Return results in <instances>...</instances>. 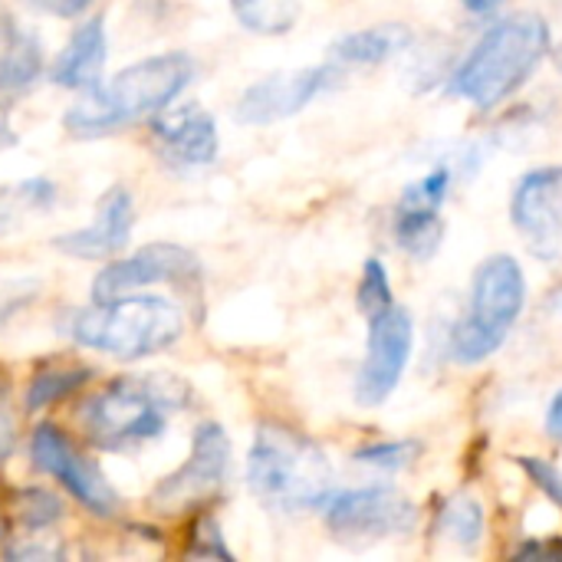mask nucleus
I'll list each match as a JSON object with an SVG mask.
<instances>
[{"label": "nucleus", "mask_w": 562, "mask_h": 562, "mask_svg": "<svg viewBox=\"0 0 562 562\" xmlns=\"http://www.w3.org/2000/svg\"><path fill=\"white\" fill-rule=\"evenodd\" d=\"M13 510H16L20 524H26V527H49L53 520L63 517L59 501L46 491H20Z\"/></svg>", "instance_id": "27"}, {"label": "nucleus", "mask_w": 562, "mask_h": 562, "mask_svg": "<svg viewBox=\"0 0 562 562\" xmlns=\"http://www.w3.org/2000/svg\"><path fill=\"white\" fill-rule=\"evenodd\" d=\"M461 3H468V7H487V3H494V0H461Z\"/></svg>", "instance_id": "34"}, {"label": "nucleus", "mask_w": 562, "mask_h": 562, "mask_svg": "<svg viewBox=\"0 0 562 562\" xmlns=\"http://www.w3.org/2000/svg\"><path fill=\"white\" fill-rule=\"evenodd\" d=\"M517 557L520 560H562V543H524Z\"/></svg>", "instance_id": "32"}, {"label": "nucleus", "mask_w": 562, "mask_h": 562, "mask_svg": "<svg viewBox=\"0 0 562 562\" xmlns=\"http://www.w3.org/2000/svg\"><path fill=\"white\" fill-rule=\"evenodd\" d=\"M412 46V30L402 23H379V26H366L356 33L339 36L329 46V59L336 66H379L392 56H398L402 49Z\"/></svg>", "instance_id": "17"}, {"label": "nucleus", "mask_w": 562, "mask_h": 562, "mask_svg": "<svg viewBox=\"0 0 562 562\" xmlns=\"http://www.w3.org/2000/svg\"><path fill=\"white\" fill-rule=\"evenodd\" d=\"M56 201V188L43 178H30V181H20L7 191H0V231L7 224H16L36 211H46L53 207Z\"/></svg>", "instance_id": "22"}, {"label": "nucleus", "mask_w": 562, "mask_h": 562, "mask_svg": "<svg viewBox=\"0 0 562 562\" xmlns=\"http://www.w3.org/2000/svg\"><path fill=\"white\" fill-rule=\"evenodd\" d=\"M247 484L267 507L296 514L329 501L333 468L306 435L286 425H260L247 454Z\"/></svg>", "instance_id": "3"}, {"label": "nucleus", "mask_w": 562, "mask_h": 562, "mask_svg": "<svg viewBox=\"0 0 562 562\" xmlns=\"http://www.w3.org/2000/svg\"><path fill=\"white\" fill-rule=\"evenodd\" d=\"M43 69L40 43L30 30L16 23H3L0 30V99L23 95Z\"/></svg>", "instance_id": "18"}, {"label": "nucleus", "mask_w": 562, "mask_h": 562, "mask_svg": "<svg viewBox=\"0 0 562 562\" xmlns=\"http://www.w3.org/2000/svg\"><path fill=\"white\" fill-rule=\"evenodd\" d=\"M155 138L175 165H211L217 158V122L198 102L158 112Z\"/></svg>", "instance_id": "15"}, {"label": "nucleus", "mask_w": 562, "mask_h": 562, "mask_svg": "<svg viewBox=\"0 0 562 562\" xmlns=\"http://www.w3.org/2000/svg\"><path fill=\"white\" fill-rule=\"evenodd\" d=\"M86 375H89V369H82V366H53V369L36 372L26 389V408L40 412L46 405H56L59 398L76 392L86 382Z\"/></svg>", "instance_id": "23"}, {"label": "nucleus", "mask_w": 562, "mask_h": 562, "mask_svg": "<svg viewBox=\"0 0 562 562\" xmlns=\"http://www.w3.org/2000/svg\"><path fill=\"white\" fill-rule=\"evenodd\" d=\"M234 16L263 36H283L300 23L303 3L300 0H231Z\"/></svg>", "instance_id": "21"}, {"label": "nucleus", "mask_w": 562, "mask_h": 562, "mask_svg": "<svg viewBox=\"0 0 562 562\" xmlns=\"http://www.w3.org/2000/svg\"><path fill=\"white\" fill-rule=\"evenodd\" d=\"M418 458H422L418 441H375V445H366L352 454L356 464H366L375 471H405Z\"/></svg>", "instance_id": "25"}, {"label": "nucleus", "mask_w": 562, "mask_h": 562, "mask_svg": "<svg viewBox=\"0 0 562 562\" xmlns=\"http://www.w3.org/2000/svg\"><path fill=\"white\" fill-rule=\"evenodd\" d=\"M451 181H454V171L451 165H435L425 178H418L412 188H405L402 201L398 204H415V207H435L441 211L448 191H451Z\"/></svg>", "instance_id": "26"}, {"label": "nucleus", "mask_w": 562, "mask_h": 562, "mask_svg": "<svg viewBox=\"0 0 562 562\" xmlns=\"http://www.w3.org/2000/svg\"><path fill=\"white\" fill-rule=\"evenodd\" d=\"M547 53L550 23L540 13L520 10L501 16L458 63V69L448 79V92L454 99L471 102L481 112H491L530 82Z\"/></svg>", "instance_id": "1"}, {"label": "nucleus", "mask_w": 562, "mask_h": 562, "mask_svg": "<svg viewBox=\"0 0 562 562\" xmlns=\"http://www.w3.org/2000/svg\"><path fill=\"white\" fill-rule=\"evenodd\" d=\"M13 438H16V431H13V415H10V408H7V398L0 395V461L13 451Z\"/></svg>", "instance_id": "31"}, {"label": "nucleus", "mask_w": 562, "mask_h": 562, "mask_svg": "<svg viewBox=\"0 0 562 562\" xmlns=\"http://www.w3.org/2000/svg\"><path fill=\"white\" fill-rule=\"evenodd\" d=\"M30 454H33V464L43 474L56 477L86 510L99 517H109L119 510V494L109 484V477L89 458L76 454V448L66 441L59 428H49V425L36 428L30 441Z\"/></svg>", "instance_id": "11"}, {"label": "nucleus", "mask_w": 562, "mask_h": 562, "mask_svg": "<svg viewBox=\"0 0 562 562\" xmlns=\"http://www.w3.org/2000/svg\"><path fill=\"white\" fill-rule=\"evenodd\" d=\"M339 82H342V66H336L333 59L319 66H306V69L270 72L244 89V95L234 105V115L244 125H273V122L293 119L316 95L329 92Z\"/></svg>", "instance_id": "10"}, {"label": "nucleus", "mask_w": 562, "mask_h": 562, "mask_svg": "<svg viewBox=\"0 0 562 562\" xmlns=\"http://www.w3.org/2000/svg\"><path fill=\"white\" fill-rule=\"evenodd\" d=\"M510 221L527 247L553 260L562 250V168L547 165L527 171L510 194Z\"/></svg>", "instance_id": "12"}, {"label": "nucleus", "mask_w": 562, "mask_h": 562, "mask_svg": "<svg viewBox=\"0 0 562 562\" xmlns=\"http://www.w3.org/2000/svg\"><path fill=\"white\" fill-rule=\"evenodd\" d=\"M527 306V277L517 257L494 254L474 270L468 316L451 329L448 352L458 366H481L514 333Z\"/></svg>", "instance_id": "6"}, {"label": "nucleus", "mask_w": 562, "mask_h": 562, "mask_svg": "<svg viewBox=\"0 0 562 562\" xmlns=\"http://www.w3.org/2000/svg\"><path fill=\"white\" fill-rule=\"evenodd\" d=\"M105 53H109L105 20L102 16H92V20H86L69 36V43L56 56V63H53V82L56 86H66V89H92V86H99Z\"/></svg>", "instance_id": "16"}, {"label": "nucleus", "mask_w": 562, "mask_h": 562, "mask_svg": "<svg viewBox=\"0 0 562 562\" xmlns=\"http://www.w3.org/2000/svg\"><path fill=\"white\" fill-rule=\"evenodd\" d=\"M517 468L533 481V487H537L540 494H547V497L562 510V471L553 461L533 458V454H520V458H517Z\"/></svg>", "instance_id": "28"}, {"label": "nucleus", "mask_w": 562, "mask_h": 562, "mask_svg": "<svg viewBox=\"0 0 562 562\" xmlns=\"http://www.w3.org/2000/svg\"><path fill=\"white\" fill-rule=\"evenodd\" d=\"M132 224H135L132 194L115 184V188H109L99 198V207H95L92 224L82 227V231L59 234L53 240V247L59 254H66V257H76V260H105V257L119 254L128 244Z\"/></svg>", "instance_id": "14"}, {"label": "nucleus", "mask_w": 562, "mask_h": 562, "mask_svg": "<svg viewBox=\"0 0 562 562\" xmlns=\"http://www.w3.org/2000/svg\"><path fill=\"white\" fill-rule=\"evenodd\" d=\"M445 237V224L441 214L435 207H415V204H398L395 214V244L415 257V260H428L438 254Z\"/></svg>", "instance_id": "19"}, {"label": "nucleus", "mask_w": 562, "mask_h": 562, "mask_svg": "<svg viewBox=\"0 0 562 562\" xmlns=\"http://www.w3.org/2000/svg\"><path fill=\"white\" fill-rule=\"evenodd\" d=\"M438 537L464 553L477 550L484 540V507L468 497V494H454L441 504L438 524H435Z\"/></svg>", "instance_id": "20"}, {"label": "nucleus", "mask_w": 562, "mask_h": 562, "mask_svg": "<svg viewBox=\"0 0 562 562\" xmlns=\"http://www.w3.org/2000/svg\"><path fill=\"white\" fill-rule=\"evenodd\" d=\"M184 333V316L175 303L158 296H112L95 300L92 306L79 310L69 323V336L95 352H105L112 359H145L171 342H178Z\"/></svg>", "instance_id": "5"}, {"label": "nucleus", "mask_w": 562, "mask_h": 562, "mask_svg": "<svg viewBox=\"0 0 562 562\" xmlns=\"http://www.w3.org/2000/svg\"><path fill=\"white\" fill-rule=\"evenodd\" d=\"M227 468H231V441L224 428L217 422L198 425L191 441V458L155 487L151 507H158L161 514H184L204 507L224 487Z\"/></svg>", "instance_id": "9"}, {"label": "nucleus", "mask_w": 562, "mask_h": 562, "mask_svg": "<svg viewBox=\"0 0 562 562\" xmlns=\"http://www.w3.org/2000/svg\"><path fill=\"white\" fill-rule=\"evenodd\" d=\"M356 303L362 310V316H379L382 310H389L395 303L392 296V283H389V270L379 257H369L366 267H362V280H359V290H356Z\"/></svg>", "instance_id": "24"}, {"label": "nucleus", "mask_w": 562, "mask_h": 562, "mask_svg": "<svg viewBox=\"0 0 562 562\" xmlns=\"http://www.w3.org/2000/svg\"><path fill=\"white\" fill-rule=\"evenodd\" d=\"M201 277V260L178 244H148L132 257L105 263L92 283L95 300H112L155 283H191Z\"/></svg>", "instance_id": "13"}, {"label": "nucleus", "mask_w": 562, "mask_h": 562, "mask_svg": "<svg viewBox=\"0 0 562 562\" xmlns=\"http://www.w3.org/2000/svg\"><path fill=\"white\" fill-rule=\"evenodd\" d=\"M188 389L171 375H122L82 408V428L102 451H135L155 441Z\"/></svg>", "instance_id": "4"}, {"label": "nucleus", "mask_w": 562, "mask_h": 562, "mask_svg": "<svg viewBox=\"0 0 562 562\" xmlns=\"http://www.w3.org/2000/svg\"><path fill=\"white\" fill-rule=\"evenodd\" d=\"M415 349L412 313L398 303L369 319V346L362 369L356 375V402L362 408H379L398 389Z\"/></svg>", "instance_id": "8"}, {"label": "nucleus", "mask_w": 562, "mask_h": 562, "mask_svg": "<svg viewBox=\"0 0 562 562\" xmlns=\"http://www.w3.org/2000/svg\"><path fill=\"white\" fill-rule=\"evenodd\" d=\"M418 527V507L395 487H359L326 501V530L346 547L405 537Z\"/></svg>", "instance_id": "7"}, {"label": "nucleus", "mask_w": 562, "mask_h": 562, "mask_svg": "<svg viewBox=\"0 0 562 562\" xmlns=\"http://www.w3.org/2000/svg\"><path fill=\"white\" fill-rule=\"evenodd\" d=\"M191 537H194V543H191V557H217V560H231V550L224 547V537H221V527H217V520L214 517H201L198 524H194V530H191Z\"/></svg>", "instance_id": "29"}, {"label": "nucleus", "mask_w": 562, "mask_h": 562, "mask_svg": "<svg viewBox=\"0 0 562 562\" xmlns=\"http://www.w3.org/2000/svg\"><path fill=\"white\" fill-rule=\"evenodd\" d=\"M33 10H43V13H53V16H76L82 13L92 0H20Z\"/></svg>", "instance_id": "30"}, {"label": "nucleus", "mask_w": 562, "mask_h": 562, "mask_svg": "<svg viewBox=\"0 0 562 562\" xmlns=\"http://www.w3.org/2000/svg\"><path fill=\"white\" fill-rule=\"evenodd\" d=\"M547 435L553 441H562V389L553 395L550 402V412H547Z\"/></svg>", "instance_id": "33"}, {"label": "nucleus", "mask_w": 562, "mask_h": 562, "mask_svg": "<svg viewBox=\"0 0 562 562\" xmlns=\"http://www.w3.org/2000/svg\"><path fill=\"white\" fill-rule=\"evenodd\" d=\"M191 76L194 66L191 56L184 53H161V56L138 59L128 69H122L112 82L86 89L66 109L63 125L79 138L119 132L132 122L165 112L191 82Z\"/></svg>", "instance_id": "2"}]
</instances>
